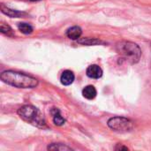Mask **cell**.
<instances>
[{
	"mask_svg": "<svg viewBox=\"0 0 151 151\" xmlns=\"http://www.w3.org/2000/svg\"><path fill=\"white\" fill-rule=\"evenodd\" d=\"M1 80L6 84L19 88H33L38 85V81L35 78L15 71L3 72Z\"/></svg>",
	"mask_w": 151,
	"mask_h": 151,
	"instance_id": "cell-1",
	"label": "cell"
},
{
	"mask_svg": "<svg viewBox=\"0 0 151 151\" xmlns=\"http://www.w3.org/2000/svg\"><path fill=\"white\" fill-rule=\"evenodd\" d=\"M116 50L120 55L121 58L129 64H136L142 57L140 47L132 42L122 41L116 45Z\"/></svg>",
	"mask_w": 151,
	"mask_h": 151,
	"instance_id": "cell-2",
	"label": "cell"
},
{
	"mask_svg": "<svg viewBox=\"0 0 151 151\" xmlns=\"http://www.w3.org/2000/svg\"><path fill=\"white\" fill-rule=\"evenodd\" d=\"M19 116L25 121L36 126L38 127H42L45 126V119L42 117L40 111L32 105H25L19 109Z\"/></svg>",
	"mask_w": 151,
	"mask_h": 151,
	"instance_id": "cell-3",
	"label": "cell"
},
{
	"mask_svg": "<svg viewBox=\"0 0 151 151\" xmlns=\"http://www.w3.org/2000/svg\"><path fill=\"white\" fill-rule=\"evenodd\" d=\"M108 126L111 129L119 133H127L133 129V122L123 117H114L109 119Z\"/></svg>",
	"mask_w": 151,
	"mask_h": 151,
	"instance_id": "cell-4",
	"label": "cell"
},
{
	"mask_svg": "<svg viewBox=\"0 0 151 151\" xmlns=\"http://www.w3.org/2000/svg\"><path fill=\"white\" fill-rule=\"evenodd\" d=\"M87 75L92 79H99L103 75V70L97 65H91L87 68Z\"/></svg>",
	"mask_w": 151,
	"mask_h": 151,
	"instance_id": "cell-5",
	"label": "cell"
},
{
	"mask_svg": "<svg viewBox=\"0 0 151 151\" xmlns=\"http://www.w3.org/2000/svg\"><path fill=\"white\" fill-rule=\"evenodd\" d=\"M1 12L3 13H4L5 15L11 17V18H22L25 17L27 15V13L23 12H19L16 10H12L9 7L4 6L3 4H1Z\"/></svg>",
	"mask_w": 151,
	"mask_h": 151,
	"instance_id": "cell-6",
	"label": "cell"
},
{
	"mask_svg": "<svg viewBox=\"0 0 151 151\" xmlns=\"http://www.w3.org/2000/svg\"><path fill=\"white\" fill-rule=\"evenodd\" d=\"M60 81H61V83L65 86H69L71 85L73 81H74V74L72 71L70 70H66V71H64L63 73L61 74V77H60Z\"/></svg>",
	"mask_w": 151,
	"mask_h": 151,
	"instance_id": "cell-7",
	"label": "cell"
},
{
	"mask_svg": "<svg viewBox=\"0 0 151 151\" xmlns=\"http://www.w3.org/2000/svg\"><path fill=\"white\" fill-rule=\"evenodd\" d=\"M81 33H82L81 28L80 27L74 26V27H70L66 31V35L71 40H78L80 38V36L81 35Z\"/></svg>",
	"mask_w": 151,
	"mask_h": 151,
	"instance_id": "cell-8",
	"label": "cell"
},
{
	"mask_svg": "<svg viewBox=\"0 0 151 151\" xmlns=\"http://www.w3.org/2000/svg\"><path fill=\"white\" fill-rule=\"evenodd\" d=\"M82 95L85 98L88 99V100H92L94 99L96 95H97V92H96V89L95 88L94 86H87L83 88L82 90Z\"/></svg>",
	"mask_w": 151,
	"mask_h": 151,
	"instance_id": "cell-9",
	"label": "cell"
},
{
	"mask_svg": "<svg viewBox=\"0 0 151 151\" xmlns=\"http://www.w3.org/2000/svg\"><path fill=\"white\" fill-rule=\"evenodd\" d=\"M52 116H53V122L56 126H63L65 123V119L61 116L59 110L54 109L52 111Z\"/></svg>",
	"mask_w": 151,
	"mask_h": 151,
	"instance_id": "cell-10",
	"label": "cell"
},
{
	"mask_svg": "<svg viewBox=\"0 0 151 151\" xmlns=\"http://www.w3.org/2000/svg\"><path fill=\"white\" fill-rule=\"evenodd\" d=\"M0 31L2 34L7 35V36H14V32L12 29V27L10 26H8L5 23H1L0 26Z\"/></svg>",
	"mask_w": 151,
	"mask_h": 151,
	"instance_id": "cell-11",
	"label": "cell"
},
{
	"mask_svg": "<svg viewBox=\"0 0 151 151\" xmlns=\"http://www.w3.org/2000/svg\"><path fill=\"white\" fill-rule=\"evenodd\" d=\"M18 27H19V30L25 35H29L33 32L32 26H30L27 23H19L18 25Z\"/></svg>",
	"mask_w": 151,
	"mask_h": 151,
	"instance_id": "cell-12",
	"label": "cell"
},
{
	"mask_svg": "<svg viewBox=\"0 0 151 151\" xmlns=\"http://www.w3.org/2000/svg\"><path fill=\"white\" fill-rule=\"evenodd\" d=\"M48 150H71L72 149L64 145V144H61V143H52L50 145H49L48 147Z\"/></svg>",
	"mask_w": 151,
	"mask_h": 151,
	"instance_id": "cell-13",
	"label": "cell"
},
{
	"mask_svg": "<svg viewBox=\"0 0 151 151\" xmlns=\"http://www.w3.org/2000/svg\"><path fill=\"white\" fill-rule=\"evenodd\" d=\"M79 43H83V44H87V45H96L98 43H101L100 41L96 40V39H89V38H86L83 40H79L78 41Z\"/></svg>",
	"mask_w": 151,
	"mask_h": 151,
	"instance_id": "cell-14",
	"label": "cell"
},
{
	"mask_svg": "<svg viewBox=\"0 0 151 151\" xmlns=\"http://www.w3.org/2000/svg\"><path fill=\"white\" fill-rule=\"evenodd\" d=\"M116 150H128V148H127V147H124V146H120V145L119 144V147H117Z\"/></svg>",
	"mask_w": 151,
	"mask_h": 151,
	"instance_id": "cell-15",
	"label": "cell"
},
{
	"mask_svg": "<svg viewBox=\"0 0 151 151\" xmlns=\"http://www.w3.org/2000/svg\"><path fill=\"white\" fill-rule=\"evenodd\" d=\"M28 1H32V2H35V1H39V0H28Z\"/></svg>",
	"mask_w": 151,
	"mask_h": 151,
	"instance_id": "cell-16",
	"label": "cell"
}]
</instances>
